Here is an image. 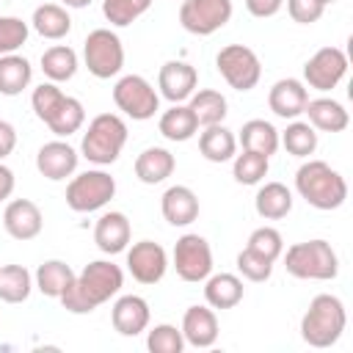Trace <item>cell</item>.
<instances>
[{"instance_id": "obj_1", "label": "cell", "mask_w": 353, "mask_h": 353, "mask_svg": "<svg viewBox=\"0 0 353 353\" xmlns=\"http://www.w3.org/2000/svg\"><path fill=\"white\" fill-rule=\"evenodd\" d=\"M121 284H124L121 268L108 259H97V262H88L74 276V281L63 290L58 301L72 314H91L97 306L108 303L121 290Z\"/></svg>"}, {"instance_id": "obj_2", "label": "cell", "mask_w": 353, "mask_h": 353, "mask_svg": "<svg viewBox=\"0 0 353 353\" xmlns=\"http://www.w3.org/2000/svg\"><path fill=\"white\" fill-rule=\"evenodd\" d=\"M295 190L314 210H336L347 199V182L325 160H306L295 174Z\"/></svg>"}, {"instance_id": "obj_3", "label": "cell", "mask_w": 353, "mask_h": 353, "mask_svg": "<svg viewBox=\"0 0 353 353\" xmlns=\"http://www.w3.org/2000/svg\"><path fill=\"white\" fill-rule=\"evenodd\" d=\"M347 314H345V303L336 295H314L306 314L301 317V336L306 345L312 347H331L342 331H345Z\"/></svg>"}, {"instance_id": "obj_4", "label": "cell", "mask_w": 353, "mask_h": 353, "mask_svg": "<svg viewBox=\"0 0 353 353\" xmlns=\"http://www.w3.org/2000/svg\"><path fill=\"white\" fill-rule=\"evenodd\" d=\"M127 143V124L121 116L116 113H99L91 119L85 135H83V143H80V152L85 160L97 163V165H110L119 160L121 149Z\"/></svg>"}, {"instance_id": "obj_5", "label": "cell", "mask_w": 353, "mask_h": 353, "mask_svg": "<svg viewBox=\"0 0 353 353\" xmlns=\"http://www.w3.org/2000/svg\"><path fill=\"white\" fill-rule=\"evenodd\" d=\"M284 268L295 279H312V281H331L339 273V259L331 243L325 240H306L295 243L284 254Z\"/></svg>"}, {"instance_id": "obj_6", "label": "cell", "mask_w": 353, "mask_h": 353, "mask_svg": "<svg viewBox=\"0 0 353 353\" xmlns=\"http://www.w3.org/2000/svg\"><path fill=\"white\" fill-rule=\"evenodd\" d=\"M83 61L88 66V72L99 80H108L113 74L121 72L124 66V47L121 39L108 30V28H97L85 36L83 41Z\"/></svg>"}, {"instance_id": "obj_7", "label": "cell", "mask_w": 353, "mask_h": 353, "mask_svg": "<svg viewBox=\"0 0 353 353\" xmlns=\"http://www.w3.org/2000/svg\"><path fill=\"white\" fill-rule=\"evenodd\" d=\"M116 196V179L108 171H83L66 185V204L74 212L102 210Z\"/></svg>"}, {"instance_id": "obj_8", "label": "cell", "mask_w": 353, "mask_h": 353, "mask_svg": "<svg viewBox=\"0 0 353 353\" xmlns=\"http://www.w3.org/2000/svg\"><path fill=\"white\" fill-rule=\"evenodd\" d=\"M215 66L234 91H251L262 77V63L256 52L245 44H226L215 55Z\"/></svg>"}, {"instance_id": "obj_9", "label": "cell", "mask_w": 353, "mask_h": 353, "mask_svg": "<svg viewBox=\"0 0 353 353\" xmlns=\"http://www.w3.org/2000/svg\"><path fill=\"white\" fill-rule=\"evenodd\" d=\"M113 102L124 116H130L135 121L152 119L160 108V97H157L154 85L141 74H124L113 85Z\"/></svg>"}, {"instance_id": "obj_10", "label": "cell", "mask_w": 353, "mask_h": 353, "mask_svg": "<svg viewBox=\"0 0 353 353\" xmlns=\"http://www.w3.org/2000/svg\"><path fill=\"white\" fill-rule=\"evenodd\" d=\"M232 19V0H182L179 22L193 36H212Z\"/></svg>"}, {"instance_id": "obj_11", "label": "cell", "mask_w": 353, "mask_h": 353, "mask_svg": "<svg viewBox=\"0 0 353 353\" xmlns=\"http://www.w3.org/2000/svg\"><path fill=\"white\" fill-rule=\"evenodd\" d=\"M174 270L182 281H204L212 273V248L201 234H182L174 245Z\"/></svg>"}, {"instance_id": "obj_12", "label": "cell", "mask_w": 353, "mask_h": 353, "mask_svg": "<svg viewBox=\"0 0 353 353\" xmlns=\"http://www.w3.org/2000/svg\"><path fill=\"white\" fill-rule=\"evenodd\" d=\"M345 72H347V55L339 47H320L303 63V80L309 88H317V91L336 88Z\"/></svg>"}, {"instance_id": "obj_13", "label": "cell", "mask_w": 353, "mask_h": 353, "mask_svg": "<svg viewBox=\"0 0 353 353\" xmlns=\"http://www.w3.org/2000/svg\"><path fill=\"white\" fill-rule=\"evenodd\" d=\"M127 270L141 284H157L168 270V254L154 240L132 243V248L127 251Z\"/></svg>"}, {"instance_id": "obj_14", "label": "cell", "mask_w": 353, "mask_h": 353, "mask_svg": "<svg viewBox=\"0 0 353 353\" xmlns=\"http://www.w3.org/2000/svg\"><path fill=\"white\" fill-rule=\"evenodd\" d=\"M199 85V72L196 66L185 63V61H165L160 66V74H157V88L160 94L168 99V102H185L190 99V94L196 91Z\"/></svg>"}, {"instance_id": "obj_15", "label": "cell", "mask_w": 353, "mask_h": 353, "mask_svg": "<svg viewBox=\"0 0 353 353\" xmlns=\"http://www.w3.org/2000/svg\"><path fill=\"white\" fill-rule=\"evenodd\" d=\"M3 226L14 240H33L41 234L44 218L30 199H14L3 212Z\"/></svg>"}, {"instance_id": "obj_16", "label": "cell", "mask_w": 353, "mask_h": 353, "mask_svg": "<svg viewBox=\"0 0 353 353\" xmlns=\"http://www.w3.org/2000/svg\"><path fill=\"white\" fill-rule=\"evenodd\" d=\"M36 168L41 176L52 179V182H61L66 176L74 174L77 168V152L66 143V141H50L39 149L36 154Z\"/></svg>"}, {"instance_id": "obj_17", "label": "cell", "mask_w": 353, "mask_h": 353, "mask_svg": "<svg viewBox=\"0 0 353 353\" xmlns=\"http://www.w3.org/2000/svg\"><path fill=\"white\" fill-rule=\"evenodd\" d=\"M306 102H309V91H306V85H303L301 80H295V77H284V80L273 83V88H270V94H268L270 110H273L276 116H281V119H295V116H301L303 108H306Z\"/></svg>"}, {"instance_id": "obj_18", "label": "cell", "mask_w": 353, "mask_h": 353, "mask_svg": "<svg viewBox=\"0 0 353 353\" xmlns=\"http://www.w3.org/2000/svg\"><path fill=\"white\" fill-rule=\"evenodd\" d=\"M110 320L121 336H138L149 325V303L141 295H121L113 303Z\"/></svg>"}, {"instance_id": "obj_19", "label": "cell", "mask_w": 353, "mask_h": 353, "mask_svg": "<svg viewBox=\"0 0 353 353\" xmlns=\"http://www.w3.org/2000/svg\"><path fill=\"white\" fill-rule=\"evenodd\" d=\"M182 336L193 347H212L218 342V317L212 306H190L182 317Z\"/></svg>"}, {"instance_id": "obj_20", "label": "cell", "mask_w": 353, "mask_h": 353, "mask_svg": "<svg viewBox=\"0 0 353 353\" xmlns=\"http://www.w3.org/2000/svg\"><path fill=\"white\" fill-rule=\"evenodd\" d=\"M160 210L171 226H188L199 218V196L188 185H171L160 199Z\"/></svg>"}, {"instance_id": "obj_21", "label": "cell", "mask_w": 353, "mask_h": 353, "mask_svg": "<svg viewBox=\"0 0 353 353\" xmlns=\"http://www.w3.org/2000/svg\"><path fill=\"white\" fill-rule=\"evenodd\" d=\"M130 221L124 212H105L94 226V243L102 254H121L130 245Z\"/></svg>"}, {"instance_id": "obj_22", "label": "cell", "mask_w": 353, "mask_h": 353, "mask_svg": "<svg viewBox=\"0 0 353 353\" xmlns=\"http://www.w3.org/2000/svg\"><path fill=\"white\" fill-rule=\"evenodd\" d=\"M176 168V160L163 146H149L135 157V176L143 185H160L165 182Z\"/></svg>"}, {"instance_id": "obj_23", "label": "cell", "mask_w": 353, "mask_h": 353, "mask_svg": "<svg viewBox=\"0 0 353 353\" xmlns=\"http://www.w3.org/2000/svg\"><path fill=\"white\" fill-rule=\"evenodd\" d=\"M303 113L309 116V124L314 130H323V132H342L347 124H350V116L345 110L342 102L331 99V97H320V99H309Z\"/></svg>"}, {"instance_id": "obj_24", "label": "cell", "mask_w": 353, "mask_h": 353, "mask_svg": "<svg viewBox=\"0 0 353 353\" xmlns=\"http://www.w3.org/2000/svg\"><path fill=\"white\" fill-rule=\"evenodd\" d=\"M204 301L212 309H234L243 301V281L234 273H215L204 279Z\"/></svg>"}, {"instance_id": "obj_25", "label": "cell", "mask_w": 353, "mask_h": 353, "mask_svg": "<svg viewBox=\"0 0 353 353\" xmlns=\"http://www.w3.org/2000/svg\"><path fill=\"white\" fill-rule=\"evenodd\" d=\"M199 152L204 160L210 163H226L234 157L237 152V138L232 130H226L223 124H210L201 130L199 135Z\"/></svg>"}, {"instance_id": "obj_26", "label": "cell", "mask_w": 353, "mask_h": 353, "mask_svg": "<svg viewBox=\"0 0 353 353\" xmlns=\"http://www.w3.org/2000/svg\"><path fill=\"white\" fill-rule=\"evenodd\" d=\"M254 207H256L259 218H265V221L287 218L290 210H292V193H290V188L281 185V182H265V185L256 190Z\"/></svg>"}, {"instance_id": "obj_27", "label": "cell", "mask_w": 353, "mask_h": 353, "mask_svg": "<svg viewBox=\"0 0 353 353\" xmlns=\"http://www.w3.org/2000/svg\"><path fill=\"white\" fill-rule=\"evenodd\" d=\"M33 77V66L28 58L11 52V55H0V94L3 97H17L30 85Z\"/></svg>"}, {"instance_id": "obj_28", "label": "cell", "mask_w": 353, "mask_h": 353, "mask_svg": "<svg viewBox=\"0 0 353 353\" xmlns=\"http://www.w3.org/2000/svg\"><path fill=\"white\" fill-rule=\"evenodd\" d=\"M157 127H160V135H163V138L176 141V143L190 141V138L199 132V121H196L193 110H190L188 105H182V102L171 105V108L160 116V124H157Z\"/></svg>"}, {"instance_id": "obj_29", "label": "cell", "mask_w": 353, "mask_h": 353, "mask_svg": "<svg viewBox=\"0 0 353 353\" xmlns=\"http://www.w3.org/2000/svg\"><path fill=\"white\" fill-rule=\"evenodd\" d=\"M240 146L248 152H259V154L270 157L279 149V130L265 119H251L240 130Z\"/></svg>"}, {"instance_id": "obj_30", "label": "cell", "mask_w": 353, "mask_h": 353, "mask_svg": "<svg viewBox=\"0 0 353 353\" xmlns=\"http://www.w3.org/2000/svg\"><path fill=\"white\" fill-rule=\"evenodd\" d=\"M72 281H74V270L61 259H47L36 268V290L47 298H61Z\"/></svg>"}, {"instance_id": "obj_31", "label": "cell", "mask_w": 353, "mask_h": 353, "mask_svg": "<svg viewBox=\"0 0 353 353\" xmlns=\"http://www.w3.org/2000/svg\"><path fill=\"white\" fill-rule=\"evenodd\" d=\"M30 22H33V30H36L39 36L52 39V41L63 39V36L72 30V19H69L66 8H63V6H55V3L39 6V8L33 11V19H30Z\"/></svg>"}, {"instance_id": "obj_32", "label": "cell", "mask_w": 353, "mask_h": 353, "mask_svg": "<svg viewBox=\"0 0 353 353\" xmlns=\"http://www.w3.org/2000/svg\"><path fill=\"white\" fill-rule=\"evenodd\" d=\"M188 108L193 110L199 127H210V124H221L226 116V97L215 88H201L190 94Z\"/></svg>"}, {"instance_id": "obj_33", "label": "cell", "mask_w": 353, "mask_h": 353, "mask_svg": "<svg viewBox=\"0 0 353 353\" xmlns=\"http://www.w3.org/2000/svg\"><path fill=\"white\" fill-rule=\"evenodd\" d=\"M83 121H85V108H83V102L63 94V99L58 102V108L52 110V116H50L44 124H47L50 132H55L58 138H69L72 132H77V130L83 127Z\"/></svg>"}, {"instance_id": "obj_34", "label": "cell", "mask_w": 353, "mask_h": 353, "mask_svg": "<svg viewBox=\"0 0 353 353\" xmlns=\"http://www.w3.org/2000/svg\"><path fill=\"white\" fill-rule=\"evenodd\" d=\"M41 72L50 77V83L72 80L77 72V52L66 44H55L41 52Z\"/></svg>"}, {"instance_id": "obj_35", "label": "cell", "mask_w": 353, "mask_h": 353, "mask_svg": "<svg viewBox=\"0 0 353 353\" xmlns=\"http://www.w3.org/2000/svg\"><path fill=\"white\" fill-rule=\"evenodd\" d=\"M33 290V276L22 265H6L0 268V301L6 303H22L28 301Z\"/></svg>"}, {"instance_id": "obj_36", "label": "cell", "mask_w": 353, "mask_h": 353, "mask_svg": "<svg viewBox=\"0 0 353 353\" xmlns=\"http://www.w3.org/2000/svg\"><path fill=\"white\" fill-rule=\"evenodd\" d=\"M279 143H284V149L292 154V157H309L314 154L317 149V132L309 121H292L287 124V130L281 132Z\"/></svg>"}, {"instance_id": "obj_37", "label": "cell", "mask_w": 353, "mask_h": 353, "mask_svg": "<svg viewBox=\"0 0 353 353\" xmlns=\"http://www.w3.org/2000/svg\"><path fill=\"white\" fill-rule=\"evenodd\" d=\"M268 160H270V157H265V154H259V152L243 149L240 154H234L232 176H234L240 185H256V182H262V179L268 176V168H270Z\"/></svg>"}, {"instance_id": "obj_38", "label": "cell", "mask_w": 353, "mask_h": 353, "mask_svg": "<svg viewBox=\"0 0 353 353\" xmlns=\"http://www.w3.org/2000/svg\"><path fill=\"white\" fill-rule=\"evenodd\" d=\"M152 0H105L102 3V14L110 25L116 28H127L132 25L138 17H143L149 11Z\"/></svg>"}, {"instance_id": "obj_39", "label": "cell", "mask_w": 353, "mask_h": 353, "mask_svg": "<svg viewBox=\"0 0 353 353\" xmlns=\"http://www.w3.org/2000/svg\"><path fill=\"white\" fill-rule=\"evenodd\" d=\"M146 347L152 353H182L185 347V336H182V328L176 325H168V323H160L149 331L146 336Z\"/></svg>"}, {"instance_id": "obj_40", "label": "cell", "mask_w": 353, "mask_h": 353, "mask_svg": "<svg viewBox=\"0 0 353 353\" xmlns=\"http://www.w3.org/2000/svg\"><path fill=\"white\" fill-rule=\"evenodd\" d=\"M237 270L248 281H268L270 273H273V259H268V256H262V254H256L254 248L245 245L237 254Z\"/></svg>"}, {"instance_id": "obj_41", "label": "cell", "mask_w": 353, "mask_h": 353, "mask_svg": "<svg viewBox=\"0 0 353 353\" xmlns=\"http://www.w3.org/2000/svg\"><path fill=\"white\" fill-rule=\"evenodd\" d=\"M248 248H254L256 254H262V256H268V259L276 262V259L281 256V251H284L281 232L273 229V226H259V229L251 232V237H248Z\"/></svg>"}, {"instance_id": "obj_42", "label": "cell", "mask_w": 353, "mask_h": 353, "mask_svg": "<svg viewBox=\"0 0 353 353\" xmlns=\"http://www.w3.org/2000/svg\"><path fill=\"white\" fill-rule=\"evenodd\" d=\"M28 41V22L19 17H0V55L17 52Z\"/></svg>"}, {"instance_id": "obj_43", "label": "cell", "mask_w": 353, "mask_h": 353, "mask_svg": "<svg viewBox=\"0 0 353 353\" xmlns=\"http://www.w3.org/2000/svg\"><path fill=\"white\" fill-rule=\"evenodd\" d=\"M63 99V91L55 85V83H41L39 88H33V97H30V105L36 110V116L41 121H47L52 116V110L58 108V102Z\"/></svg>"}, {"instance_id": "obj_44", "label": "cell", "mask_w": 353, "mask_h": 353, "mask_svg": "<svg viewBox=\"0 0 353 353\" xmlns=\"http://www.w3.org/2000/svg\"><path fill=\"white\" fill-rule=\"evenodd\" d=\"M287 11H290V17L295 22L312 25V22H317L323 17L325 6H323V0H287Z\"/></svg>"}, {"instance_id": "obj_45", "label": "cell", "mask_w": 353, "mask_h": 353, "mask_svg": "<svg viewBox=\"0 0 353 353\" xmlns=\"http://www.w3.org/2000/svg\"><path fill=\"white\" fill-rule=\"evenodd\" d=\"M281 6H284V0H245L248 14H251V17H259V19L279 14V8H281Z\"/></svg>"}, {"instance_id": "obj_46", "label": "cell", "mask_w": 353, "mask_h": 353, "mask_svg": "<svg viewBox=\"0 0 353 353\" xmlns=\"http://www.w3.org/2000/svg\"><path fill=\"white\" fill-rule=\"evenodd\" d=\"M14 146H17V130H14V124L0 119V160L8 157L14 152Z\"/></svg>"}, {"instance_id": "obj_47", "label": "cell", "mask_w": 353, "mask_h": 353, "mask_svg": "<svg viewBox=\"0 0 353 353\" xmlns=\"http://www.w3.org/2000/svg\"><path fill=\"white\" fill-rule=\"evenodd\" d=\"M14 193V171L0 163V201H6Z\"/></svg>"}, {"instance_id": "obj_48", "label": "cell", "mask_w": 353, "mask_h": 353, "mask_svg": "<svg viewBox=\"0 0 353 353\" xmlns=\"http://www.w3.org/2000/svg\"><path fill=\"white\" fill-rule=\"evenodd\" d=\"M66 3V8H85V6H91V0H63Z\"/></svg>"}, {"instance_id": "obj_49", "label": "cell", "mask_w": 353, "mask_h": 353, "mask_svg": "<svg viewBox=\"0 0 353 353\" xmlns=\"http://www.w3.org/2000/svg\"><path fill=\"white\" fill-rule=\"evenodd\" d=\"M328 3H336V0H323V6H328Z\"/></svg>"}]
</instances>
